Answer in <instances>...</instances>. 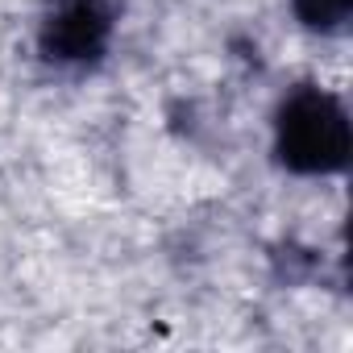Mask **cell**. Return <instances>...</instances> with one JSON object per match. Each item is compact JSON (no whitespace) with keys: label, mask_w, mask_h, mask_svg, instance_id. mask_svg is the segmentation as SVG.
I'll return each mask as SVG.
<instances>
[{"label":"cell","mask_w":353,"mask_h":353,"mask_svg":"<svg viewBox=\"0 0 353 353\" xmlns=\"http://www.w3.org/2000/svg\"><path fill=\"white\" fill-rule=\"evenodd\" d=\"M353 125L345 100L316 83H291L270 108V158L291 179H336L349 170Z\"/></svg>","instance_id":"obj_1"},{"label":"cell","mask_w":353,"mask_h":353,"mask_svg":"<svg viewBox=\"0 0 353 353\" xmlns=\"http://www.w3.org/2000/svg\"><path fill=\"white\" fill-rule=\"evenodd\" d=\"M121 9V0H42L34 21L38 63L59 75L100 71L117 46Z\"/></svg>","instance_id":"obj_2"},{"label":"cell","mask_w":353,"mask_h":353,"mask_svg":"<svg viewBox=\"0 0 353 353\" xmlns=\"http://www.w3.org/2000/svg\"><path fill=\"white\" fill-rule=\"evenodd\" d=\"M291 17L299 21V30L316 34V38H336L349 30L353 17V0H287Z\"/></svg>","instance_id":"obj_3"}]
</instances>
